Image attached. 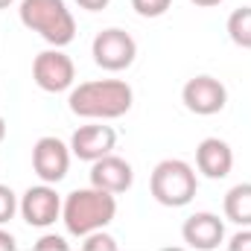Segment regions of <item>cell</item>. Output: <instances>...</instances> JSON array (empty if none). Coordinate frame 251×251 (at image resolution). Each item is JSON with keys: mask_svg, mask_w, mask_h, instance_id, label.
<instances>
[{"mask_svg": "<svg viewBox=\"0 0 251 251\" xmlns=\"http://www.w3.org/2000/svg\"><path fill=\"white\" fill-rule=\"evenodd\" d=\"M228 251H251V231H240V234L228 243Z\"/></svg>", "mask_w": 251, "mask_h": 251, "instance_id": "cell-20", "label": "cell"}, {"mask_svg": "<svg viewBox=\"0 0 251 251\" xmlns=\"http://www.w3.org/2000/svg\"><path fill=\"white\" fill-rule=\"evenodd\" d=\"M120 246L108 237V234H88V240L82 243V251H117Z\"/></svg>", "mask_w": 251, "mask_h": 251, "instance_id": "cell-17", "label": "cell"}, {"mask_svg": "<svg viewBox=\"0 0 251 251\" xmlns=\"http://www.w3.org/2000/svg\"><path fill=\"white\" fill-rule=\"evenodd\" d=\"M73 76H76V67L70 62V56H64L62 50H44L32 62V79L47 94L67 91L73 85Z\"/></svg>", "mask_w": 251, "mask_h": 251, "instance_id": "cell-6", "label": "cell"}, {"mask_svg": "<svg viewBox=\"0 0 251 251\" xmlns=\"http://www.w3.org/2000/svg\"><path fill=\"white\" fill-rule=\"evenodd\" d=\"M91 53H94V62L100 64L102 70L117 73V70L131 67L134 56H137V44H134V38L126 29H102L94 38Z\"/></svg>", "mask_w": 251, "mask_h": 251, "instance_id": "cell-5", "label": "cell"}, {"mask_svg": "<svg viewBox=\"0 0 251 251\" xmlns=\"http://www.w3.org/2000/svg\"><path fill=\"white\" fill-rule=\"evenodd\" d=\"M21 213H24L26 225H32V228H47V225H53V222L62 216V199H59V193L50 187V184L29 187L24 193Z\"/></svg>", "mask_w": 251, "mask_h": 251, "instance_id": "cell-9", "label": "cell"}, {"mask_svg": "<svg viewBox=\"0 0 251 251\" xmlns=\"http://www.w3.org/2000/svg\"><path fill=\"white\" fill-rule=\"evenodd\" d=\"M114 213H117L114 196L97 187L70 193L62 207V219L73 237H88V234L105 228L114 219Z\"/></svg>", "mask_w": 251, "mask_h": 251, "instance_id": "cell-2", "label": "cell"}, {"mask_svg": "<svg viewBox=\"0 0 251 251\" xmlns=\"http://www.w3.org/2000/svg\"><path fill=\"white\" fill-rule=\"evenodd\" d=\"M181 237H184V243L190 249L213 251L225 240V228H222L219 216H213V213H193L181 228Z\"/></svg>", "mask_w": 251, "mask_h": 251, "instance_id": "cell-12", "label": "cell"}, {"mask_svg": "<svg viewBox=\"0 0 251 251\" xmlns=\"http://www.w3.org/2000/svg\"><path fill=\"white\" fill-rule=\"evenodd\" d=\"M0 251H15V237L9 231H0Z\"/></svg>", "mask_w": 251, "mask_h": 251, "instance_id": "cell-22", "label": "cell"}, {"mask_svg": "<svg viewBox=\"0 0 251 251\" xmlns=\"http://www.w3.org/2000/svg\"><path fill=\"white\" fill-rule=\"evenodd\" d=\"M173 0H131V9L140 15V18H161L167 9H170Z\"/></svg>", "mask_w": 251, "mask_h": 251, "instance_id": "cell-16", "label": "cell"}, {"mask_svg": "<svg viewBox=\"0 0 251 251\" xmlns=\"http://www.w3.org/2000/svg\"><path fill=\"white\" fill-rule=\"evenodd\" d=\"M149 190H152L158 204H164V207H184L196 196V173L184 161H173V158L161 161L152 170Z\"/></svg>", "mask_w": 251, "mask_h": 251, "instance_id": "cell-4", "label": "cell"}, {"mask_svg": "<svg viewBox=\"0 0 251 251\" xmlns=\"http://www.w3.org/2000/svg\"><path fill=\"white\" fill-rule=\"evenodd\" d=\"M76 3H79L82 9H88V12H102L111 0H76Z\"/></svg>", "mask_w": 251, "mask_h": 251, "instance_id": "cell-21", "label": "cell"}, {"mask_svg": "<svg viewBox=\"0 0 251 251\" xmlns=\"http://www.w3.org/2000/svg\"><path fill=\"white\" fill-rule=\"evenodd\" d=\"M190 3H196V6H204V9H210V6H219L222 0H190Z\"/></svg>", "mask_w": 251, "mask_h": 251, "instance_id": "cell-23", "label": "cell"}, {"mask_svg": "<svg viewBox=\"0 0 251 251\" xmlns=\"http://www.w3.org/2000/svg\"><path fill=\"white\" fill-rule=\"evenodd\" d=\"M21 24L38 32L56 50L67 47L76 38V21L64 0H24L21 3Z\"/></svg>", "mask_w": 251, "mask_h": 251, "instance_id": "cell-3", "label": "cell"}, {"mask_svg": "<svg viewBox=\"0 0 251 251\" xmlns=\"http://www.w3.org/2000/svg\"><path fill=\"white\" fill-rule=\"evenodd\" d=\"M3 137H6V123H3V117H0V143H3Z\"/></svg>", "mask_w": 251, "mask_h": 251, "instance_id": "cell-24", "label": "cell"}, {"mask_svg": "<svg viewBox=\"0 0 251 251\" xmlns=\"http://www.w3.org/2000/svg\"><path fill=\"white\" fill-rule=\"evenodd\" d=\"M70 111L85 120H117L128 114L134 94L120 79H97V82H82L70 94Z\"/></svg>", "mask_w": 251, "mask_h": 251, "instance_id": "cell-1", "label": "cell"}, {"mask_svg": "<svg viewBox=\"0 0 251 251\" xmlns=\"http://www.w3.org/2000/svg\"><path fill=\"white\" fill-rule=\"evenodd\" d=\"M181 100H184L187 111L199 114V117H210V114H219L225 108L228 91L213 76H193L181 91Z\"/></svg>", "mask_w": 251, "mask_h": 251, "instance_id": "cell-7", "label": "cell"}, {"mask_svg": "<svg viewBox=\"0 0 251 251\" xmlns=\"http://www.w3.org/2000/svg\"><path fill=\"white\" fill-rule=\"evenodd\" d=\"M196 167H199L201 176L219 181V178H225V176L231 173V167H234V152H231V146H228L225 140H219V137H204V140L199 143V149H196Z\"/></svg>", "mask_w": 251, "mask_h": 251, "instance_id": "cell-13", "label": "cell"}, {"mask_svg": "<svg viewBox=\"0 0 251 251\" xmlns=\"http://www.w3.org/2000/svg\"><path fill=\"white\" fill-rule=\"evenodd\" d=\"M117 143V131L111 126H82L73 131V140H70V149L79 161H100L105 155H111Z\"/></svg>", "mask_w": 251, "mask_h": 251, "instance_id": "cell-10", "label": "cell"}, {"mask_svg": "<svg viewBox=\"0 0 251 251\" xmlns=\"http://www.w3.org/2000/svg\"><path fill=\"white\" fill-rule=\"evenodd\" d=\"M225 216L237 225H251V184H237L225 193Z\"/></svg>", "mask_w": 251, "mask_h": 251, "instance_id": "cell-14", "label": "cell"}, {"mask_svg": "<svg viewBox=\"0 0 251 251\" xmlns=\"http://www.w3.org/2000/svg\"><path fill=\"white\" fill-rule=\"evenodd\" d=\"M9 3H12V0H0V9H6V6H9Z\"/></svg>", "mask_w": 251, "mask_h": 251, "instance_id": "cell-25", "label": "cell"}, {"mask_svg": "<svg viewBox=\"0 0 251 251\" xmlns=\"http://www.w3.org/2000/svg\"><path fill=\"white\" fill-rule=\"evenodd\" d=\"M15 210H18V199H15V193L0 184V225L9 222V219L15 216Z\"/></svg>", "mask_w": 251, "mask_h": 251, "instance_id": "cell-18", "label": "cell"}, {"mask_svg": "<svg viewBox=\"0 0 251 251\" xmlns=\"http://www.w3.org/2000/svg\"><path fill=\"white\" fill-rule=\"evenodd\" d=\"M228 35L237 47L251 50V6L243 9H234L231 18H228Z\"/></svg>", "mask_w": 251, "mask_h": 251, "instance_id": "cell-15", "label": "cell"}, {"mask_svg": "<svg viewBox=\"0 0 251 251\" xmlns=\"http://www.w3.org/2000/svg\"><path fill=\"white\" fill-rule=\"evenodd\" d=\"M32 249L35 251H67V243H64L62 237H56V234H47V237H41Z\"/></svg>", "mask_w": 251, "mask_h": 251, "instance_id": "cell-19", "label": "cell"}, {"mask_svg": "<svg viewBox=\"0 0 251 251\" xmlns=\"http://www.w3.org/2000/svg\"><path fill=\"white\" fill-rule=\"evenodd\" d=\"M134 181V173H131V164L117 158V155H105L100 161H94L91 167V184L97 190H105L111 196L126 193Z\"/></svg>", "mask_w": 251, "mask_h": 251, "instance_id": "cell-11", "label": "cell"}, {"mask_svg": "<svg viewBox=\"0 0 251 251\" xmlns=\"http://www.w3.org/2000/svg\"><path fill=\"white\" fill-rule=\"evenodd\" d=\"M32 170L44 184H59L70 170V152L59 137H41L32 146Z\"/></svg>", "mask_w": 251, "mask_h": 251, "instance_id": "cell-8", "label": "cell"}]
</instances>
